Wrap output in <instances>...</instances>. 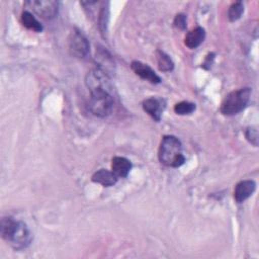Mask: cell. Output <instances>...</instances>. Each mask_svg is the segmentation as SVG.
I'll list each match as a JSON object with an SVG mask.
<instances>
[{
  "label": "cell",
  "instance_id": "obj_13",
  "mask_svg": "<svg viewBox=\"0 0 259 259\" xmlns=\"http://www.w3.org/2000/svg\"><path fill=\"white\" fill-rule=\"evenodd\" d=\"M204 36V29L202 27H196L186 34L184 42L189 49H195L203 41Z\"/></svg>",
  "mask_w": 259,
  "mask_h": 259
},
{
  "label": "cell",
  "instance_id": "obj_9",
  "mask_svg": "<svg viewBox=\"0 0 259 259\" xmlns=\"http://www.w3.org/2000/svg\"><path fill=\"white\" fill-rule=\"evenodd\" d=\"M131 67H132L133 71L138 76H140L142 79L148 80L149 82L154 83V84L161 82L160 77L148 65L143 64L142 62H139V61H134L131 65Z\"/></svg>",
  "mask_w": 259,
  "mask_h": 259
},
{
  "label": "cell",
  "instance_id": "obj_4",
  "mask_svg": "<svg viewBox=\"0 0 259 259\" xmlns=\"http://www.w3.org/2000/svg\"><path fill=\"white\" fill-rule=\"evenodd\" d=\"M250 88H241L239 90L232 91L224 99L221 106V112L225 115H234L239 113L247 106L250 100Z\"/></svg>",
  "mask_w": 259,
  "mask_h": 259
},
{
  "label": "cell",
  "instance_id": "obj_1",
  "mask_svg": "<svg viewBox=\"0 0 259 259\" xmlns=\"http://www.w3.org/2000/svg\"><path fill=\"white\" fill-rule=\"evenodd\" d=\"M0 233L4 240L19 249L26 247L30 242V233L22 222L14 221L12 218H3L1 220Z\"/></svg>",
  "mask_w": 259,
  "mask_h": 259
},
{
  "label": "cell",
  "instance_id": "obj_17",
  "mask_svg": "<svg viewBox=\"0 0 259 259\" xmlns=\"http://www.w3.org/2000/svg\"><path fill=\"white\" fill-rule=\"evenodd\" d=\"M194 110H195V104H193L191 102H187V101L179 102V103L175 104V106H174V111L180 115L190 114Z\"/></svg>",
  "mask_w": 259,
  "mask_h": 259
},
{
  "label": "cell",
  "instance_id": "obj_16",
  "mask_svg": "<svg viewBox=\"0 0 259 259\" xmlns=\"http://www.w3.org/2000/svg\"><path fill=\"white\" fill-rule=\"evenodd\" d=\"M243 11H244L243 3L241 1H237L230 6L228 11V17L231 21H236L241 17Z\"/></svg>",
  "mask_w": 259,
  "mask_h": 259
},
{
  "label": "cell",
  "instance_id": "obj_12",
  "mask_svg": "<svg viewBox=\"0 0 259 259\" xmlns=\"http://www.w3.org/2000/svg\"><path fill=\"white\" fill-rule=\"evenodd\" d=\"M91 179L93 182L99 183L103 186H111L116 183L117 176L112 171H108L106 169H100L92 175Z\"/></svg>",
  "mask_w": 259,
  "mask_h": 259
},
{
  "label": "cell",
  "instance_id": "obj_11",
  "mask_svg": "<svg viewBox=\"0 0 259 259\" xmlns=\"http://www.w3.org/2000/svg\"><path fill=\"white\" fill-rule=\"evenodd\" d=\"M132 169L130 160L123 157H114L111 161V170L117 177H126Z\"/></svg>",
  "mask_w": 259,
  "mask_h": 259
},
{
  "label": "cell",
  "instance_id": "obj_3",
  "mask_svg": "<svg viewBox=\"0 0 259 259\" xmlns=\"http://www.w3.org/2000/svg\"><path fill=\"white\" fill-rule=\"evenodd\" d=\"M88 107L92 114L98 117L108 116L113 109V99L108 90L94 89L91 90Z\"/></svg>",
  "mask_w": 259,
  "mask_h": 259
},
{
  "label": "cell",
  "instance_id": "obj_2",
  "mask_svg": "<svg viewBox=\"0 0 259 259\" xmlns=\"http://www.w3.org/2000/svg\"><path fill=\"white\" fill-rule=\"evenodd\" d=\"M158 156L161 163L171 167H179L185 161V158L182 154L181 143L174 136L163 137Z\"/></svg>",
  "mask_w": 259,
  "mask_h": 259
},
{
  "label": "cell",
  "instance_id": "obj_8",
  "mask_svg": "<svg viewBox=\"0 0 259 259\" xmlns=\"http://www.w3.org/2000/svg\"><path fill=\"white\" fill-rule=\"evenodd\" d=\"M255 188H256V184L253 180H243L239 182L236 185L235 191H234L235 200L238 203L245 201L247 198H249L253 194V192L255 191Z\"/></svg>",
  "mask_w": 259,
  "mask_h": 259
},
{
  "label": "cell",
  "instance_id": "obj_14",
  "mask_svg": "<svg viewBox=\"0 0 259 259\" xmlns=\"http://www.w3.org/2000/svg\"><path fill=\"white\" fill-rule=\"evenodd\" d=\"M21 22L22 24L27 27L28 29L34 30L36 32H39L42 30V25L34 18V16L28 12V11H24L21 14Z\"/></svg>",
  "mask_w": 259,
  "mask_h": 259
},
{
  "label": "cell",
  "instance_id": "obj_7",
  "mask_svg": "<svg viewBox=\"0 0 259 259\" xmlns=\"http://www.w3.org/2000/svg\"><path fill=\"white\" fill-rule=\"evenodd\" d=\"M95 63L97 69L106 74L108 77L115 72V64L111 55L103 48H98L95 54Z\"/></svg>",
  "mask_w": 259,
  "mask_h": 259
},
{
  "label": "cell",
  "instance_id": "obj_18",
  "mask_svg": "<svg viewBox=\"0 0 259 259\" xmlns=\"http://www.w3.org/2000/svg\"><path fill=\"white\" fill-rule=\"evenodd\" d=\"M246 138L249 140V142L251 144H253L254 146L258 145V133L257 130L253 128V127H249L246 131Z\"/></svg>",
  "mask_w": 259,
  "mask_h": 259
},
{
  "label": "cell",
  "instance_id": "obj_15",
  "mask_svg": "<svg viewBox=\"0 0 259 259\" xmlns=\"http://www.w3.org/2000/svg\"><path fill=\"white\" fill-rule=\"evenodd\" d=\"M157 63H158L159 70L163 71V72L171 71L174 67L173 62L171 61L170 57L162 51H157Z\"/></svg>",
  "mask_w": 259,
  "mask_h": 259
},
{
  "label": "cell",
  "instance_id": "obj_10",
  "mask_svg": "<svg viewBox=\"0 0 259 259\" xmlns=\"http://www.w3.org/2000/svg\"><path fill=\"white\" fill-rule=\"evenodd\" d=\"M144 110L156 121H159L163 111L162 102L156 98H148L143 102Z\"/></svg>",
  "mask_w": 259,
  "mask_h": 259
},
{
  "label": "cell",
  "instance_id": "obj_5",
  "mask_svg": "<svg viewBox=\"0 0 259 259\" xmlns=\"http://www.w3.org/2000/svg\"><path fill=\"white\" fill-rule=\"evenodd\" d=\"M25 5L47 20L55 18L59 10V3L54 0H29L25 2Z\"/></svg>",
  "mask_w": 259,
  "mask_h": 259
},
{
  "label": "cell",
  "instance_id": "obj_6",
  "mask_svg": "<svg viewBox=\"0 0 259 259\" xmlns=\"http://www.w3.org/2000/svg\"><path fill=\"white\" fill-rule=\"evenodd\" d=\"M70 53L79 59L85 58L89 53V42L86 36L78 29H74L69 36Z\"/></svg>",
  "mask_w": 259,
  "mask_h": 259
},
{
  "label": "cell",
  "instance_id": "obj_19",
  "mask_svg": "<svg viewBox=\"0 0 259 259\" xmlns=\"http://www.w3.org/2000/svg\"><path fill=\"white\" fill-rule=\"evenodd\" d=\"M174 25L179 29H185L186 27V16L184 14H177L174 19Z\"/></svg>",
  "mask_w": 259,
  "mask_h": 259
}]
</instances>
